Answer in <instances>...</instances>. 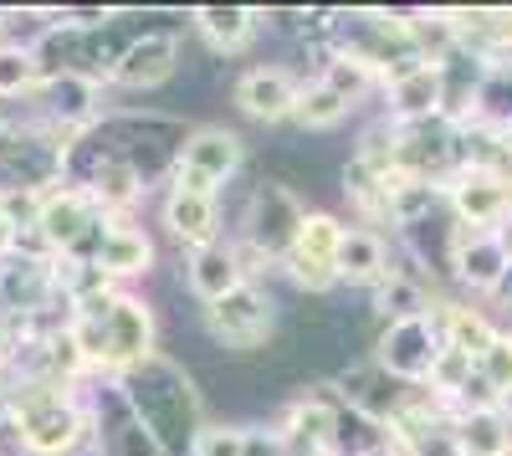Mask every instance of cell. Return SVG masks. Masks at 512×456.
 <instances>
[{"mask_svg": "<svg viewBox=\"0 0 512 456\" xmlns=\"http://www.w3.org/2000/svg\"><path fill=\"white\" fill-rule=\"evenodd\" d=\"M67 339L77 344L82 364L93 375H128L139 369L144 359H154L164 349V318H159V303L144 293V287H123V293L103 298V303H88L77 308L72 323H67Z\"/></svg>", "mask_w": 512, "mask_h": 456, "instance_id": "obj_1", "label": "cell"}, {"mask_svg": "<svg viewBox=\"0 0 512 456\" xmlns=\"http://www.w3.org/2000/svg\"><path fill=\"white\" fill-rule=\"evenodd\" d=\"M118 390H123L128 405H134V416L144 421V431H149L169 456H190L195 436H200L205 421H210V400H205L200 375H195L180 354L159 349V354L144 359L139 369L118 375Z\"/></svg>", "mask_w": 512, "mask_h": 456, "instance_id": "obj_2", "label": "cell"}, {"mask_svg": "<svg viewBox=\"0 0 512 456\" xmlns=\"http://www.w3.org/2000/svg\"><path fill=\"white\" fill-rule=\"evenodd\" d=\"M308 211H313V200L303 190L272 180V175H256L246 185L236 216H231V241H236V252H241L251 277L267 282V272H277L292 257L297 231H303Z\"/></svg>", "mask_w": 512, "mask_h": 456, "instance_id": "obj_3", "label": "cell"}, {"mask_svg": "<svg viewBox=\"0 0 512 456\" xmlns=\"http://www.w3.org/2000/svg\"><path fill=\"white\" fill-rule=\"evenodd\" d=\"M26 456H93L88 385H11Z\"/></svg>", "mask_w": 512, "mask_h": 456, "instance_id": "obj_4", "label": "cell"}, {"mask_svg": "<svg viewBox=\"0 0 512 456\" xmlns=\"http://www.w3.org/2000/svg\"><path fill=\"white\" fill-rule=\"evenodd\" d=\"M282 323H287V303L272 293L262 277H246L236 293H226L221 303L200 308V334H205V344L216 349L221 359H236V364L262 359V354L277 344Z\"/></svg>", "mask_w": 512, "mask_h": 456, "instance_id": "obj_5", "label": "cell"}, {"mask_svg": "<svg viewBox=\"0 0 512 456\" xmlns=\"http://www.w3.org/2000/svg\"><path fill=\"white\" fill-rule=\"evenodd\" d=\"M246 164H251V144H246L241 129H231V123H216V118H195L190 134H185V149H180V159H175V175H169V185L226 200V190L246 175Z\"/></svg>", "mask_w": 512, "mask_h": 456, "instance_id": "obj_6", "label": "cell"}, {"mask_svg": "<svg viewBox=\"0 0 512 456\" xmlns=\"http://www.w3.org/2000/svg\"><path fill=\"white\" fill-rule=\"evenodd\" d=\"M72 144L77 139L41 129L31 118H11L6 134H0V200L16 195V190H36V195L57 190L62 175H67V149Z\"/></svg>", "mask_w": 512, "mask_h": 456, "instance_id": "obj_7", "label": "cell"}, {"mask_svg": "<svg viewBox=\"0 0 512 456\" xmlns=\"http://www.w3.org/2000/svg\"><path fill=\"white\" fill-rule=\"evenodd\" d=\"M441 354H446V339H441V318L436 313L400 318V323H379L374 339H369V359L400 390H425V385H431Z\"/></svg>", "mask_w": 512, "mask_h": 456, "instance_id": "obj_8", "label": "cell"}, {"mask_svg": "<svg viewBox=\"0 0 512 456\" xmlns=\"http://www.w3.org/2000/svg\"><path fill=\"white\" fill-rule=\"evenodd\" d=\"M103 226H108V216L98 211V200L88 190L57 185L41 200V221H36L31 246H41V252L57 257V262H93Z\"/></svg>", "mask_w": 512, "mask_h": 456, "instance_id": "obj_9", "label": "cell"}, {"mask_svg": "<svg viewBox=\"0 0 512 456\" xmlns=\"http://www.w3.org/2000/svg\"><path fill=\"white\" fill-rule=\"evenodd\" d=\"M47 313H72L62 298V282H57V257H47L41 246L21 241L16 252L0 262V318L36 323Z\"/></svg>", "mask_w": 512, "mask_h": 456, "instance_id": "obj_10", "label": "cell"}, {"mask_svg": "<svg viewBox=\"0 0 512 456\" xmlns=\"http://www.w3.org/2000/svg\"><path fill=\"white\" fill-rule=\"evenodd\" d=\"M108 108H113V98H108L103 82L72 77V72H47L41 88L31 93V103L21 113H11V118H31V123H41V129H52V134L82 139Z\"/></svg>", "mask_w": 512, "mask_h": 456, "instance_id": "obj_11", "label": "cell"}, {"mask_svg": "<svg viewBox=\"0 0 512 456\" xmlns=\"http://www.w3.org/2000/svg\"><path fill=\"white\" fill-rule=\"evenodd\" d=\"M185 72V31H144L118 52L108 72V98H154Z\"/></svg>", "mask_w": 512, "mask_h": 456, "instance_id": "obj_12", "label": "cell"}, {"mask_svg": "<svg viewBox=\"0 0 512 456\" xmlns=\"http://www.w3.org/2000/svg\"><path fill=\"white\" fill-rule=\"evenodd\" d=\"M303 77L287 62H251L231 77V108L246 123H262V129H287L297 98H303Z\"/></svg>", "mask_w": 512, "mask_h": 456, "instance_id": "obj_13", "label": "cell"}, {"mask_svg": "<svg viewBox=\"0 0 512 456\" xmlns=\"http://www.w3.org/2000/svg\"><path fill=\"white\" fill-rule=\"evenodd\" d=\"M277 431L287 436L292 456H338V426H344V405L328 385H303L277 400L272 410Z\"/></svg>", "mask_w": 512, "mask_h": 456, "instance_id": "obj_14", "label": "cell"}, {"mask_svg": "<svg viewBox=\"0 0 512 456\" xmlns=\"http://www.w3.org/2000/svg\"><path fill=\"white\" fill-rule=\"evenodd\" d=\"M88 410H93V456H169L144 431L134 405L123 400L118 380H108V375L88 380Z\"/></svg>", "mask_w": 512, "mask_h": 456, "instance_id": "obj_15", "label": "cell"}, {"mask_svg": "<svg viewBox=\"0 0 512 456\" xmlns=\"http://www.w3.org/2000/svg\"><path fill=\"white\" fill-rule=\"evenodd\" d=\"M159 231L175 241V252H200V246L231 236V211H226V200H216V195H195V190H180V185H164L159 190Z\"/></svg>", "mask_w": 512, "mask_h": 456, "instance_id": "obj_16", "label": "cell"}, {"mask_svg": "<svg viewBox=\"0 0 512 456\" xmlns=\"http://www.w3.org/2000/svg\"><path fill=\"white\" fill-rule=\"evenodd\" d=\"M93 267L113 282V287H144L159 272V241L149 226H139L134 216H108Z\"/></svg>", "mask_w": 512, "mask_h": 456, "instance_id": "obj_17", "label": "cell"}, {"mask_svg": "<svg viewBox=\"0 0 512 456\" xmlns=\"http://www.w3.org/2000/svg\"><path fill=\"white\" fill-rule=\"evenodd\" d=\"M446 98H451L446 62H415L379 82V118H390V123L446 118Z\"/></svg>", "mask_w": 512, "mask_h": 456, "instance_id": "obj_18", "label": "cell"}, {"mask_svg": "<svg viewBox=\"0 0 512 456\" xmlns=\"http://www.w3.org/2000/svg\"><path fill=\"white\" fill-rule=\"evenodd\" d=\"M190 31L200 36L210 62H236L267 36L262 6H190Z\"/></svg>", "mask_w": 512, "mask_h": 456, "instance_id": "obj_19", "label": "cell"}, {"mask_svg": "<svg viewBox=\"0 0 512 456\" xmlns=\"http://www.w3.org/2000/svg\"><path fill=\"white\" fill-rule=\"evenodd\" d=\"M333 272H338V287H344V293H374V287L395 272V246H390V236H384L379 226L349 221L344 241H338Z\"/></svg>", "mask_w": 512, "mask_h": 456, "instance_id": "obj_20", "label": "cell"}, {"mask_svg": "<svg viewBox=\"0 0 512 456\" xmlns=\"http://www.w3.org/2000/svg\"><path fill=\"white\" fill-rule=\"evenodd\" d=\"M246 262L236 252V241H210L200 246V252H180V287L190 293L195 308H210V303H221L226 293H236V287L246 282Z\"/></svg>", "mask_w": 512, "mask_h": 456, "instance_id": "obj_21", "label": "cell"}, {"mask_svg": "<svg viewBox=\"0 0 512 456\" xmlns=\"http://www.w3.org/2000/svg\"><path fill=\"white\" fill-rule=\"evenodd\" d=\"M349 118H354V103H344L328 82L303 77V98H297V113L287 129H297V139H323V134H338Z\"/></svg>", "mask_w": 512, "mask_h": 456, "instance_id": "obj_22", "label": "cell"}, {"mask_svg": "<svg viewBox=\"0 0 512 456\" xmlns=\"http://www.w3.org/2000/svg\"><path fill=\"white\" fill-rule=\"evenodd\" d=\"M344 231H349V216H344V211H328V205H313L308 221H303V231H297L292 257H287L282 267H333ZM282 267H277V272H282Z\"/></svg>", "mask_w": 512, "mask_h": 456, "instance_id": "obj_23", "label": "cell"}, {"mask_svg": "<svg viewBox=\"0 0 512 456\" xmlns=\"http://www.w3.org/2000/svg\"><path fill=\"white\" fill-rule=\"evenodd\" d=\"M451 267H456V277L466 287H492L507 272V252H502V241H492V236L451 231Z\"/></svg>", "mask_w": 512, "mask_h": 456, "instance_id": "obj_24", "label": "cell"}, {"mask_svg": "<svg viewBox=\"0 0 512 456\" xmlns=\"http://www.w3.org/2000/svg\"><path fill=\"white\" fill-rule=\"evenodd\" d=\"M369 298V313H374V328L379 323H400V318H420V313H431V298H425V287L405 272V267H395L390 277H384L374 293H364Z\"/></svg>", "mask_w": 512, "mask_h": 456, "instance_id": "obj_25", "label": "cell"}, {"mask_svg": "<svg viewBox=\"0 0 512 456\" xmlns=\"http://www.w3.org/2000/svg\"><path fill=\"white\" fill-rule=\"evenodd\" d=\"M308 77L328 82V88L344 98V103H354V108L369 103V98H379V72H369V67L354 62V57H338V52H318Z\"/></svg>", "mask_w": 512, "mask_h": 456, "instance_id": "obj_26", "label": "cell"}, {"mask_svg": "<svg viewBox=\"0 0 512 456\" xmlns=\"http://www.w3.org/2000/svg\"><path fill=\"white\" fill-rule=\"evenodd\" d=\"M41 62L31 47H21V41H0V113H11L16 103L26 108L31 93L41 88Z\"/></svg>", "mask_w": 512, "mask_h": 456, "instance_id": "obj_27", "label": "cell"}, {"mask_svg": "<svg viewBox=\"0 0 512 456\" xmlns=\"http://www.w3.org/2000/svg\"><path fill=\"white\" fill-rule=\"evenodd\" d=\"M190 456H246V421H221V416H210L205 431L195 436Z\"/></svg>", "mask_w": 512, "mask_h": 456, "instance_id": "obj_28", "label": "cell"}, {"mask_svg": "<svg viewBox=\"0 0 512 456\" xmlns=\"http://www.w3.org/2000/svg\"><path fill=\"white\" fill-rule=\"evenodd\" d=\"M451 205L461 211V221L487 226V221L502 211V195H497V185H487V180H461V185L451 190Z\"/></svg>", "mask_w": 512, "mask_h": 456, "instance_id": "obj_29", "label": "cell"}, {"mask_svg": "<svg viewBox=\"0 0 512 456\" xmlns=\"http://www.w3.org/2000/svg\"><path fill=\"white\" fill-rule=\"evenodd\" d=\"M246 456H292V446H287V436L277 431L272 416L246 421Z\"/></svg>", "mask_w": 512, "mask_h": 456, "instance_id": "obj_30", "label": "cell"}, {"mask_svg": "<svg viewBox=\"0 0 512 456\" xmlns=\"http://www.w3.org/2000/svg\"><path fill=\"white\" fill-rule=\"evenodd\" d=\"M477 103H482L492 118H512V72H492L482 88H477Z\"/></svg>", "mask_w": 512, "mask_h": 456, "instance_id": "obj_31", "label": "cell"}, {"mask_svg": "<svg viewBox=\"0 0 512 456\" xmlns=\"http://www.w3.org/2000/svg\"><path fill=\"white\" fill-rule=\"evenodd\" d=\"M16 344H21V328L11 318H0V375H11L16 364Z\"/></svg>", "mask_w": 512, "mask_h": 456, "instance_id": "obj_32", "label": "cell"}, {"mask_svg": "<svg viewBox=\"0 0 512 456\" xmlns=\"http://www.w3.org/2000/svg\"><path fill=\"white\" fill-rule=\"evenodd\" d=\"M16 246H21V236H16V231L6 226V216H0V262H6V257L16 252Z\"/></svg>", "mask_w": 512, "mask_h": 456, "instance_id": "obj_33", "label": "cell"}, {"mask_svg": "<svg viewBox=\"0 0 512 456\" xmlns=\"http://www.w3.org/2000/svg\"><path fill=\"white\" fill-rule=\"evenodd\" d=\"M11 410V385H6V375H0V416Z\"/></svg>", "mask_w": 512, "mask_h": 456, "instance_id": "obj_34", "label": "cell"}, {"mask_svg": "<svg viewBox=\"0 0 512 456\" xmlns=\"http://www.w3.org/2000/svg\"><path fill=\"white\" fill-rule=\"evenodd\" d=\"M6 123H11V113H0V134H6Z\"/></svg>", "mask_w": 512, "mask_h": 456, "instance_id": "obj_35", "label": "cell"}]
</instances>
